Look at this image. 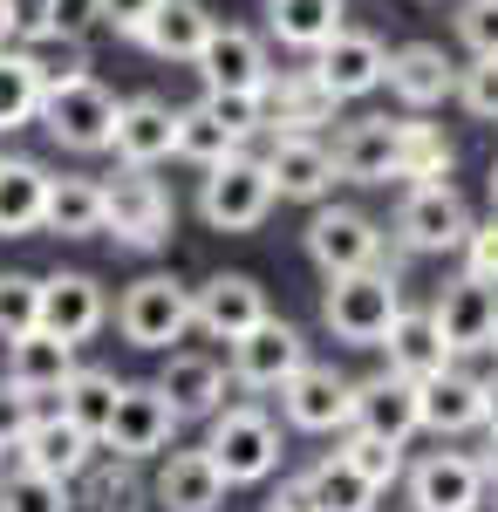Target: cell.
I'll return each mask as SVG.
<instances>
[{
	"mask_svg": "<svg viewBox=\"0 0 498 512\" xmlns=\"http://www.w3.org/2000/svg\"><path fill=\"white\" fill-rule=\"evenodd\" d=\"M396 308H403V280L389 274L383 260L355 267V274H328V294H321V321L348 349H376L389 335V321H396Z\"/></svg>",
	"mask_w": 498,
	"mask_h": 512,
	"instance_id": "obj_1",
	"label": "cell"
},
{
	"mask_svg": "<svg viewBox=\"0 0 498 512\" xmlns=\"http://www.w3.org/2000/svg\"><path fill=\"white\" fill-rule=\"evenodd\" d=\"M103 233L130 253H157L178 233V205L151 178V164H123L116 178H103Z\"/></svg>",
	"mask_w": 498,
	"mask_h": 512,
	"instance_id": "obj_2",
	"label": "cell"
},
{
	"mask_svg": "<svg viewBox=\"0 0 498 512\" xmlns=\"http://www.w3.org/2000/svg\"><path fill=\"white\" fill-rule=\"evenodd\" d=\"M273 171L267 158H253V151H239L226 164H205V185H198V219L212 226V233H253V226H267L273 212Z\"/></svg>",
	"mask_w": 498,
	"mask_h": 512,
	"instance_id": "obj_3",
	"label": "cell"
},
{
	"mask_svg": "<svg viewBox=\"0 0 498 512\" xmlns=\"http://www.w3.org/2000/svg\"><path fill=\"white\" fill-rule=\"evenodd\" d=\"M205 458L219 465L226 485H260L280 465V431H273V417L260 403H232V410L219 403L212 410V437H205Z\"/></svg>",
	"mask_w": 498,
	"mask_h": 512,
	"instance_id": "obj_4",
	"label": "cell"
},
{
	"mask_svg": "<svg viewBox=\"0 0 498 512\" xmlns=\"http://www.w3.org/2000/svg\"><path fill=\"white\" fill-rule=\"evenodd\" d=\"M35 117H41V130H48L62 151L96 158V151H110L116 96L96 76H69V82H55V89H41V110H35Z\"/></svg>",
	"mask_w": 498,
	"mask_h": 512,
	"instance_id": "obj_5",
	"label": "cell"
},
{
	"mask_svg": "<svg viewBox=\"0 0 498 512\" xmlns=\"http://www.w3.org/2000/svg\"><path fill=\"white\" fill-rule=\"evenodd\" d=\"M116 328H123L130 349H171V342L192 328V287L171 280V274L130 280L123 301H116Z\"/></svg>",
	"mask_w": 498,
	"mask_h": 512,
	"instance_id": "obj_6",
	"label": "cell"
},
{
	"mask_svg": "<svg viewBox=\"0 0 498 512\" xmlns=\"http://www.w3.org/2000/svg\"><path fill=\"white\" fill-rule=\"evenodd\" d=\"M178 424H185V417L171 410V396L157 390V383H123L96 444H110L116 458H137V465H144V458H157V451H171Z\"/></svg>",
	"mask_w": 498,
	"mask_h": 512,
	"instance_id": "obj_7",
	"label": "cell"
},
{
	"mask_svg": "<svg viewBox=\"0 0 498 512\" xmlns=\"http://www.w3.org/2000/svg\"><path fill=\"white\" fill-rule=\"evenodd\" d=\"M471 233V205H464L444 178L437 185H410V198L396 205V239L403 253H458Z\"/></svg>",
	"mask_w": 498,
	"mask_h": 512,
	"instance_id": "obj_8",
	"label": "cell"
},
{
	"mask_svg": "<svg viewBox=\"0 0 498 512\" xmlns=\"http://www.w3.org/2000/svg\"><path fill=\"white\" fill-rule=\"evenodd\" d=\"M307 260L321 274H355V267H376L383 260V226L355 205H321L307 219Z\"/></svg>",
	"mask_w": 498,
	"mask_h": 512,
	"instance_id": "obj_9",
	"label": "cell"
},
{
	"mask_svg": "<svg viewBox=\"0 0 498 512\" xmlns=\"http://www.w3.org/2000/svg\"><path fill=\"white\" fill-rule=\"evenodd\" d=\"M307 362V335L294 321H253L239 342H232V383L239 390H280L294 369Z\"/></svg>",
	"mask_w": 498,
	"mask_h": 512,
	"instance_id": "obj_10",
	"label": "cell"
},
{
	"mask_svg": "<svg viewBox=\"0 0 498 512\" xmlns=\"http://www.w3.org/2000/svg\"><path fill=\"white\" fill-rule=\"evenodd\" d=\"M348 431H369V437H389V444H410L423 431L417 424V383L410 376H369V383H348Z\"/></svg>",
	"mask_w": 498,
	"mask_h": 512,
	"instance_id": "obj_11",
	"label": "cell"
},
{
	"mask_svg": "<svg viewBox=\"0 0 498 512\" xmlns=\"http://www.w3.org/2000/svg\"><path fill=\"white\" fill-rule=\"evenodd\" d=\"M430 321H437V335H444V349H451V355H478V349H492V328H498V287H492V280L458 274L451 287H444V294H437Z\"/></svg>",
	"mask_w": 498,
	"mask_h": 512,
	"instance_id": "obj_12",
	"label": "cell"
},
{
	"mask_svg": "<svg viewBox=\"0 0 498 512\" xmlns=\"http://www.w3.org/2000/svg\"><path fill=\"white\" fill-rule=\"evenodd\" d=\"M417 424L437 437H464L485 424V376H471L458 362H444L437 376L417 383Z\"/></svg>",
	"mask_w": 498,
	"mask_h": 512,
	"instance_id": "obj_13",
	"label": "cell"
},
{
	"mask_svg": "<svg viewBox=\"0 0 498 512\" xmlns=\"http://www.w3.org/2000/svg\"><path fill=\"white\" fill-rule=\"evenodd\" d=\"M383 69H389V48L376 35H362V28H335V35L314 48V76H321V89H328L335 103L369 96V89L383 82Z\"/></svg>",
	"mask_w": 498,
	"mask_h": 512,
	"instance_id": "obj_14",
	"label": "cell"
},
{
	"mask_svg": "<svg viewBox=\"0 0 498 512\" xmlns=\"http://www.w3.org/2000/svg\"><path fill=\"white\" fill-rule=\"evenodd\" d=\"M253 321H267V287L253 274H212L192 287V328H205L212 342H239Z\"/></svg>",
	"mask_w": 498,
	"mask_h": 512,
	"instance_id": "obj_15",
	"label": "cell"
},
{
	"mask_svg": "<svg viewBox=\"0 0 498 512\" xmlns=\"http://www.w3.org/2000/svg\"><path fill=\"white\" fill-rule=\"evenodd\" d=\"M280 410L294 431H348V376H335V362H301L280 383Z\"/></svg>",
	"mask_w": 498,
	"mask_h": 512,
	"instance_id": "obj_16",
	"label": "cell"
},
{
	"mask_svg": "<svg viewBox=\"0 0 498 512\" xmlns=\"http://www.w3.org/2000/svg\"><path fill=\"white\" fill-rule=\"evenodd\" d=\"M14 458H21V472H41V478H82V465L96 458V437L48 403L35 424H28V437L14 444Z\"/></svg>",
	"mask_w": 498,
	"mask_h": 512,
	"instance_id": "obj_17",
	"label": "cell"
},
{
	"mask_svg": "<svg viewBox=\"0 0 498 512\" xmlns=\"http://www.w3.org/2000/svg\"><path fill=\"white\" fill-rule=\"evenodd\" d=\"M410 506L417 512H478L485 506V472L471 451H430L410 472Z\"/></svg>",
	"mask_w": 498,
	"mask_h": 512,
	"instance_id": "obj_18",
	"label": "cell"
},
{
	"mask_svg": "<svg viewBox=\"0 0 498 512\" xmlns=\"http://www.w3.org/2000/svg\"><path fill=\"white\" fill-rule=\"evenodd\" d=\"M110 321V301H103V280L96 274H48L41 280V321L48 335H62V342H89L96 328Z\"/></svg>",
	"mask_w": 498,
	"mask_h": 512,
	"instance_id": "obj_19",
	"label": "cell"
},
{
	"mask_svg": "<svg viewBox=\"0 0 498 512\" xmlns=\"http://www.w3.org/2000/svg\"><path fill=\"white\" fill-rule=\"evenodd\" d=\"M192 69L205 76V89H267V76H273L267 41L253 28H219V21H212L205 48L192 55Z\"/></svg>",
	"mask_w": 498,
	"mask_h": 512,
	"instance_id": "obj_20",
	"label": "cell"
},
{
	"mask_svg": "<svg viewBox=\"0 0 498 512\" xmlns=\"http://www.w3.org/2000/svg\"><path fill=\"white\" fill-rule=\"evenodd\" d=\"M171 130H178V110H171L164 96H130V103H116V130H110L116 164H164L171 158Z\"/></svg>",
	"mask_w": 498,
	"mask_h": 512,
	"instance_id": "obj_21",
	"label": "cell"
},
{
	"mask_svg": "<svg viewBox=\"0 0 498 512\" xmlns=\"http://www.w3.org/2000/svg\"><path fill=\"white\" fill-rule=\"evenodd\" d=\"M383 82H389V96H396L403 110H437V103L458 89V69L444 62V48H437V41H410V48H396V55H389Z\"/></svg>",
	"mask_w": 498,
	"mask_h": 512,
	"instance_id": "obj_22",
	"label": "cell"
},
{
	"mask_svg": "<svg viewBox=\"0 0 498 512\" xmlns=\"http://www.w3.org/2000/svg\"><path fill=\"white\" fill-rule=\"evenodd\" d=\"M7 349V383L28 396H48L69 383V369H76V342H62V335H48V328H28V335H14V342H0Z\"/></svg>",
	"mask_w": 498,
	"mask_h": 512,
	"instance_id": "obj_23",
	"label": "cell"
},
{
	"mask_svg": "<svg viewBox=\"0 0 498 512\" xmlns=\"http://www.w3.org/2000/svg\"><path fill=\"white\" fill-rule=\"evenodd\" d=\"M267 171H273V192L280 198H328L335 192V151L328 144H314L307 130H287L280 144L267 151Z\"/></svg>",
	"mask_w": 498,
	"mask_h": 512,
	"instance_id": "obj_24",
	"label": "cell"
},
{
	"mask_svg": "<svg viewBox=\"0 0 498 512\" xmlns=\"http://www.w3.org/2000/svg\"><path fill=\"white\" fill-rule=\"evenodd\" d=\"M260 103H267V130H321V123H335V96L321 89V76L314 69H287V76H267V89H260Z\"/></svg>",
	"mask_w": 498,
	"mask_h": 512,
	"instance_id": "obj_25",
	"label": "cell"
},
{
	"mask_svg": "<svg viewBox=\"0 0 498 512\" xmlns=\"http://www.w3.org/2000/svg\"><path fill=\"white\" fill-rule=\"evenodd\" d=\"M396 137L403 123L389 117H362L335 137V178H355V185H389L396 178Z\"/></svg>",
	"mask_w": 498,
	"mask_h": 512,
	"instance_id": "obj_26",
	"label": "cell"
},
{
	"mask_svg": "<svg viewBox=\"0 0 498 512\" xmlns=\"http://www.w3.org/2000/svg\"><path fill=\"white\" fill-rule=\"evenodd\" d=\"M212 35V7L205 0H157L151 21L137 28V48L157 55V62H192Z\"/></svg>",
	"mask_w": 498,
	"mask_h": 512,
	"instance_id": "obj_27",
	"label": "cell"
},
{
	"mask_svg": "<svg viewBox=\"0 0 498 512\" xmlns=\"http://www.w3.org/2000/svg\"><path fill=\"white\" fill-rule=\"evenodd\" d=\"M151 492H157V506H171V512H219L226 506V478H219V465L205 451H171Z\"/></svg>",
	"mask_w": 498,
	"mask_h": 512,
	"instance_id": "obj_28",
	"label": "cell"
},
{
	"mask_svg": "<svg viewBox=\"0 0 498 512\" xmlns=\"http://www.w3.org/2000/svg\"><path fill=\"white\" fill-rule=\"evenodd\" d=\"M376 349H389V369L396 376H410V383H423V376H437L444 362H451V349H444V335H437V321H430V308H396V321H389V335L376 342Z\"/></svg>",
	"mask_w": 498,
	"mask_h": 512,
	"instance_id": "obj_29",
	"label": "cell"
},
{
	"mask_svg": "<svg viewBox=\"0 0 498 512\" xmlns=\"http://www.w3.org/2000/svg\"><path fill=\"white\" fill-rule=\"evenodd\" d=\"M41 233H55V239H96L103 233V178H48Z\"/></svg>",
	"mask_w": 498,
	"mask_h": 512,
	"instance_id": "obj_30",
	"label": "cell"
},
{
	"mask_svg": "<svg viewBox=\"0 0 498 512\" xmlns=\"http://www.w3.org/2000/svg\"><path fill=\"white\" fill-rule=\"evenodd\" d=\"M157 390L171 396L178 417H212L226 403V362H212V355H171L164 376H157Z\"/></svg>",
	"mask_w": 498,
	"mask_h": 512,
	"instance_id": "obj_31",
	"label": "cell"
},
{
	"mask_svg": "<svg viewBox=\"0 0 498 512\" xmlns=\"http://www.w3.org/2000/svg\"><path fill=\"white\" fill-rule=\"evenodd\" d=\"M41 198H48V171L35 158H0V239L41 233Z\"/></svg>",
	"mask_w": 498,
	"mask_h": 512,
	"instance_id": "obj_32",
	"label": "cell"
},
{
	"mask_svg": "<svg viewBox=\"0 0 498 512\" xmlns=\"http://www.w3.org/2000/svg\"><path fill=\"white\" fill-rule=\"evenodd\" d=\"M342 14H348L342 0H267V28L287 48H301V55H314L335 28H348Z\"/></svg>",
	"mask_w": 498,
	"mask_h": 512,
	"instance_id": "obj_33",
	"label": "cell"
},
{
	"mask_svg": "<svg viewBox=\"0 0 498 512\" xmlns=\"http://www.w3.org/2000/svg\"><path fill=\"white\" fill-rule=\"evenodd\" d=\"M246 151V137L239 130H226V123L212 117L205 103H192V110H178V130H171V158H185V164H226Z\"/></svg>",
	"mask_w": 498,
	"mask_h": 512,
	"instance_id": "obj_34",
	"label": "cell"
},
{
	"mask_svg": "<svg viewBox=\"0 0 498 512\" xmlns=\"http://www.w3.org/2000/svg\"><path fill=\"white\" fill-rule=\"evenodd\" d=\"M307 478V499H314V512H376V485L348 465L342 451L335 458H321L314 472H301Z\"/></svg>",
	"mask_w": 498,
	"mask_h": 512,
	"instance_id": "obj_35",
	"label": "cell"
},
{
	"mask_svg": "<svg viewBox=\"0 0 498 512\" xmlns=\"http://www.w3.org/2000/svg\"><path fill=\"white\" fill-rule=\"evenodd\" d=\"M116 390H123V383H116L110 369H69V383H62V403H55V410H62V417H76L82 431L89 437H103V424H110V410H116Z\"/></svg>",
	"mask_w": 498,
	"mask_h": 512,
	"instance_id": "obj_36",
	"label": "cell"
},
{
	"mask_svg": "<svg viewBox=\"0 0 498 512\" xmlns=\"http://www.w3.org/2000/svg\"><path fill=\"white\" fill-rule=\"evenodd\" d=\"M451 137L437 130V123H403V137H396V178H410V185H437V178H451Z\"/></svg>",
	"mask_w": 498,
	"mask_h": 512,
	"instance_id": "obj_37",
	"label": "cell"
},
{
	"mask_svg": "<svg viewBox=\"0 0 498 512\" xmlns=\"http://www.w3.org/2000/svg\"><path fill=\"white\" fill-rule=\"evenodd\" d=\"M35 110H41V76H35V62H28V48L7 41L0 48V130L35 123Z\"/></svg>",
	"mask_w": 498,
	"mask_h": 512,
	"instance_id": "obj_38",
	"label": "cell"
},
{
	"mask_svg": "<svg viewBox=\"0 0 498 512\" xmlns=\"http://www.w3.org/2000/svg\"><path fill=\"white\" fill-rule=\"evenodd\" d=\"M82 478H89V506L96 512H137V499H144V478H137V458H116L110 465H82Z\"/></svg>",
	"mask_w": 498,
	"mask_h": 512,
	"instance_id": "obj_39",
	"label": "cell"
},
{
	"mask_svg": "<svg viewBox=\"0 0 498 512\" xmlns=\"http://www.w3.org/2000/svg\"><path fill=\"white\" fill-rule=\"evenodd\" d=\"M0 512H76V499H69V478L14 472L0 485Z\"/></svg>",
	"mask_w": 498,
	"mask_h": 512,
	"instance_id": "obj_40",
	"label": "cell"
},
{
	"mask_svg": "<svg viewBox=\"0 0 498 512\" xmlns=\"http://www.w3.org/2000/svg\"><path fill=\"white\" fill-rule=\"evenodd\" d=\"M342 458H348V465H355V472H362V478H369V485H376V492H383V485H396V478H403V444H389V437L348 431Z\"/></svg>",
	"mask_w": 498,
	"mask_h": 512,
	"instance_id": "obj_41",
	"label": "cell"
},
{
	"mask_svg": "<svg viewBox=\"0 0 498 512\" xmlns=\"http://www.w3.org/2000/svg\"><path fill=\"white\" fill-rule=\"evenodd\" d=\"M41 321V280L35 274H0V342L28 335Z\"/></svg>",
	"mask_w": 498,
	"mask_h": 512,
	"instance_id": "obj_42",
	"label": "cell"
},
{
	"mask_svg": "<svg viewBox=\"0 0 498 512\" xmlns=\"http://www.w3.org/2000/svg\"><path fill=\"white\" fill-rule=\"evenodd\" d=\"M205 110L239 130V137H260L267 130V103H260V89H205Z\"/></svg>",
	"mask_w": 498,
	"mask_h": 512,
	"instance_id": "obj_43",
	"label": "cell"
},
{
	"mask_svg": "<svg viewBox=\"0 0 498 512\" xmlns=\"http://www.w3.org/2000/svg\"><path fill=\"white\" fill-rule=\"evenodd\" d=\"M451 96H458L478 123H498V55H471V69L458 76Z\"/></svg>",
	"mask_w": 498,
	"mask_h": 512,
	"instance_id": "obj_44",
	"label": "cell"
},
{
	"mask_svg": "<svg viewBox=\"0 0 498 512\" xmlns=\"http://www.w3.org/2000/svg\"><path fill=\"white\" fill-rule=\"evenodd\" d=\"M41 410H48V403H41V396L14 390V383H7V376H0V451H14V444H21V437H28V424H35Z\"/></svg>",
	"mask_w": 498,
	"mask_h": 512,
	"instance_id": "obj_45",
	"label": "cell"
},
{
	"mask_svg": "<svg viewBox=\"0 0 498 512\" xmlns=\"http://www.w3.org/2000/svg\"><path fill=\"white\" fill-rule=\"evenodd\" d=\"M458 41L471 55H498V0H464L458 7Z\"/></svg>",
	"mask_w": 498,
	"mask_h": 512,
	"instance_id": "obj_46",
	"label": "cell"
},
{
	"mask_svg": "<svg viewBox=\"0 0 498 512\" xmlns=\"http://www.w3.org/2000/svg\"><path fill=\"white\" fill-rule=\"evenodd\" d=\"M458 253H464V274H471V280H492V287H498V212L485 219V226L471 219V233H464Z\"/></svg>",
	"mask_w": 498,
	"mask_h": 512,
	"instance_id": "obj_47",
	"label": "cell"
},
{
	"mask_svg": "<svg viewBox=\"0 0 498 512\" xmlns=\"http://www.w3.org/2000/svg\"><path fill=\"white\" fill-rule=\"evenodd\" d=\"M89 28H103V7L96 0H48V35L82 41Z\"/></svg>",
	"mask_w": 498,
	"mask_h": 512,
	"instance_id": "obj_48",
	"label": "cell"
},
{
	"mask_svg": "<svg viewBox=\"0 0 498 512\" xmlns=\"http://www.w3.org/2000/svg\"><path fill=\"white\" fill-rule=\"evenodd\" d=\"M96 7H103V28H116L123 41H137V28L151 21L157 0H96Z\"/></svg>",
	"mask_w": 498,
	"mask_h": 512,
	"instance_id": "obj_49",
	"label": "cell"
},
{
	"mask_svg": "<svg viewBox=\"0 0 498 512\" xmlns=\"http://www.w3.org/2000/svg\"><path fill=\"white\" fill-rule=\"evenodd\" d=\"M7 28H14L21 48L41 41V35H48V0H7Z\"/></svg>",
	"mask_w": 498,
	"mask_h": 512,
	"instance_id": "obj_50",
	"label": "cell"
},
{
	"mask_svg": "<svg viewBox=\"0 0 498 512\" xmlns=\"http://www.w3.org/2000/svg\"><path fill=\"white\" fill-rule=\"evenodd\" d=\"M267 512H314V499H307V478H287V485L273 492Z\"/></svg>",
	"mask_w": 498,
	"mask_h": 512,
	"instance_id": "obj_51",
	"label": "cell"
},
{
	"mask_svg": "<svg viewBox=\"0 0 498 512\" xmlns=\"http://www.w3.org/2000/svg\"><path fill=\"white\" fill-rule=\"evenodd\" d=\"M478 472H485V492H498V431H492V444L478 451Z\"/></svg>",
	"mask_w": 498,
	"mask_h": 512,
	"instance_id": "obj_52",
	"label": "cell"
},
{
	"mask_svg": "<svg viewBox=\"0 0 498 512\" xmlns=\"http://www.w3.org/2000/svg\"><path fill=\"white\" fill-rule=\"evenodd\" d=\"M485 431H498V376H485Z\"/></svg>",
	"mask_w": 498,
	"mask_h": 512,
	"instance_id": "obj_53",
	"label": "cell"
},
{
	"mask_svg": "<svg viewBox=\"0 0 498 512\" xmlns=\"http://www.w3.org/2000/svg\"><path fill=\"white\" fill-rule=\"evenodd\" d=\"M7 41H14V28H7V0H0V48H7Z\"/></svg>",
	"mask_w": 498,
	"mask_h": 512,
	"instance_id": "obj_54",
	"label": "cell"
},
{
	"mask_svg": "<svg viewBox=\"0 0 498 512\" xmlns=\"http://www.w3.org/2000/svg\"><path fill=\"white\" fill-rule=\"evenodd\" d=\"M492 212H498V164H492Z\"/></svg>",
	"mask_w": 498,
	"mask_h": 512,
	"instance_id": "obj_55",
	"label": "cell"
},
{
	"mask_svg": "<svg viewBox=\"0 0 498 512\" xmlns=\"http://www.w3.org/2000/svg\"><path fill=\"white\" fill-rule=\"evenodd\" d=\"M492 349H498V328H492Z\"/></svg>",
	"mask_w": 498,
	"mask_h": 512,
	"instance_id": "obj_56",
	"label": "cell"
},
{
	"mask_svg": "<svg viewBox=\"0 0 498 512\" xmlns=\"http://www.w3.org/2000/svg\"><path fill=\"white\" fill-rule=\"evenodd\" d=\"M0 458H7V451H0Z\"/></svg>",
	"mask_w": 498,
	"mask_h": 512,
	"instance_id": "obj_57",
	"label": "cell"
}]
</instances>
